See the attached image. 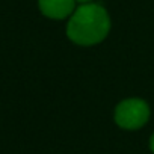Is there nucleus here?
Returning <instances> with one entry per match:
<instances>
[{"mask_svg": "<svg viewBox=\"0 0 154 154\" xmlns=\"http://www.w3.org/2000/svg\"><path fill=\"white\" fill-rule=\"evenodd\" d=\"M149 149H151V152L154 154V133H152L151 137H149Z\"/></svg>", "mask_w": 154, "mask_h": 154, "instance_id": "4", "label": "nucleus"}, {"mask_svg": "<svg viewBox=\"0 0 154 154\" xmlns=\"http://www.w3.org/2000/svg\"><path fill=\"white\" fill-rule=\"evenodd\" d=\"M41 14L51 20H65L75 11V0H38Z\"/></svg>", "mask_w": 154, "mask_h": 154, "instance_id": "3", "label": "nucleus"}, {"mask_svg": "<svg viewBox=\"0 0 154 154\" xmlns=\"http://www.w3.org/2000/svg\"><path fill=\"white\" fill-rule=\"evenodd\" d=\"M75 3H79V5H88V3H92V0H75Z\"/></svg>", "mask_w": 154, "mask_h": 154, "instance_id": "5", "label": "nucleus"}, {"mask_svg": "<svg viewBox=\"0 0 154 154\" xmlns=\"http://www.w3.org/2000/svg\"><path fill=\"white\" fill-rule=\"evenodd\" d=\"M151 110L142 98H125L119 101L113 112L115 124L122 130H139L149 119Z\"/></svg>", "mask_w": 154, "mask_h": 154, "instance_id": "2", "label": "nucleus"}, {"mask_svg": "<svg viewBox=\"0 0 154 154\" xmlns=\"http://www.w3.org/2000/svg\"><path fill=\"white\" fill-rule=\"evenodd\" d=\"M110 26V15L101 5H79L68 18L66 36L75 45L91 47L103 42L107 38Z\"/></svg>", "mask_w": 154, "mask_h": 154, "instance_id": "1", "label": "nucleus"}]
</instances>
